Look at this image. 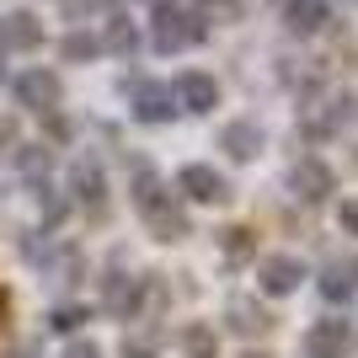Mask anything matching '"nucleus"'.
<instances>
[{
    "mask_svg": "<svg viewBox=\"0 0 358 358\" xmlns=\"http://www.w3.org/2000/svg\"><path fill=\"white\" fill-rule=\"evenodd\" d=\"M203 38H209V22L198 11L171 6V0H161L155 16H150V43H155V54H182V48H198Z\"/></svg>",
    "mask_w": 358,
    "mask_h": 358,
    "instance_id": "f257e3e1",
    "label": "nucleus"
},
{
    "mask_svg": "<svg viewBox=\"0 0 358 358\" xmlns=\"http://www.w3.org/2000/svg\"><path fill=\"white\" fill-rule=\"evenodd\" d=\"M358 129V96L353 91H327L315 107H305V134L310 139H337Z\"/></svg>",
    "mask_w": 358,
    "mask_h": 358,
    "instance_id": "f03ea898",
    "label": "nucleus"
},
{
    "mask_svg": "<svg viewBox=\"0 0 358 358\" xmlns=\"http://www.w3.org/2000/svg\"><path fill=\"white\" fill-rule=\"evenodd\" d=\"M11 91L27 113H59V102H64V80L54 70H43V64H38V70H22Z\"/></svg>",
    "mask_w": 358,
    "mask_h": 358,
    "instance_id": "7ed1b4c3",
    "label": "nucleus"
},
{
    "mask_svg": "<svg viewBox=\"0 0 358 358\" xmlns=\"http://www.w3.org/2000/svg\"><path fill=\"white\" fill-rule=\"evenodd\" d=\"M177 193H187L193 203H224V198H230V182H224L214 166L193 161V166H182V171H177Z\"/></svg>",
    "mask_w": 358,
    "mask_h": 358,
    "instance_id": "20e7f679",
    "label": "nucleus"
},
{
    "mask_svg": "<svg viewBox=\"0 0 358 358\" xmlns=\"http://www.w3.org/2000/svg\"><path fill=\"white\" fill-rule=\"evenodd\" d=\"M102 305H107L113 321H139V315H145V278H123V273H113Z\"/></svg>",
    "mask_w": 358,
    "mask_h": 358,
    "instance_id": "39448f33",
    "label": "nucleus"
},
{
    "mask_svg": "<svg viewBox=\"0 0 358 358\" xmlns=\"http://www.w3.org/2000/svg\"><path fill=\"white\" fill-rule=\"evenodd\" d=\"M289 187H294L305 203H321V198H331L337 177H331V166L321 161V155H305V161H294V171H289Z\"/></svg>",
    "mask_w": 358,
    "mask_h": 358,
    "instance_id": "423d86ee",
    "label": "nucleus"
},
{
    "mask_svg": "<svg viewBox=\"0 0 358 358\" xmlns=\"http://www.w3.org/2000/svg\"><path fill=\"white\" fill-rule=\"evenodd\" d=\"M182 107H177V91L161 86V80H145V86H134V118L139 123H171Z\"/></svg>",
    "mask_w": 358,
    "mask_h": 358,
    "instance_id": "0eeeda50",
    "label": "nucleus"
},
{
    "mask_svg": "<svg viewBox=\"0 0 358 358\" xmlns=\"http://www.w3.org/2000/svg\"><path fill=\"white\" fill-rule=\"evenodd\" d=\"M70 193H75V203H86L91 214H102V198H107V177H102V166L91 161V155H80V161L70 166Z\"/></svg>",
    "mask_w": 358,
    "mask_h": 358,
    "instance_id": "6e6552de",
    "label": "nucleus"
},
{
    "mask_svg": "<svg viewBox=\"0 0 358 358\" xmlns=\"http://www.w3.org/2000/svg\"><path fill=\"white\" fill-rule=\"evenodd\" d=\"M177 107L182 113H214L220 107V80L203 75V70H187L177 80Z\"/></svg>",
    "mask_w": 358,
    "mask_h": 358,
    "instance_id": "1a4fd4ad",
    "label": "nucleus"
},
{
    "mask_svg": "<svg viewBox=\"0 0 358 358\" xmlns=\"http://www.w3.org/2000/svg\"><path fill=\"white\" fill-rule=\"evenodd\" d=\"M348 343H353V331H348L343 315H331V321H315L310 337H305V353L310 358H343Z\"/></svg>",
    "mask_w": 358,
    "mask_h": 358,
    "instance_id": "9d476101",
    "label": "nucleus"
},
{
    "mask_svg": "<svg viewBox=\"0 0 358 358\" xmlns=\"http://www.w3.org/2000/svg\"><path fill=\"white\" fill-rule=\"evenodd\" d=\"M299 278H305L299 257H268V262L257 268V284H262V294H294Z\"/></svg>",
    "mask_w": 358,
    "mask_h": 358,
    "instance_id": "9b49d317",
    "label": "nucleus"
},
{
    "mask_svg": "<svg viewBox=\"0 0 358 358\" xmlns=\"http://www.w3.org/2000/svg\"><path fill=\"white\" fill-rule=\"evenodd\" d=\"M220 150L230 155V161H257V150H262V129H257L252 118H236L220 129Z\"/></svg>",
    "mask_w": 358,
    "mask_h": 358,
    "instance_id": "f8f14e48",
    "label": "nucleus"
},
{
    "mask_svg": "<svg viewBox=\"0 0 358 358\" xmlns=\"http://www.w3.org/2000/svg\"><path fill=\"white\" fill-rule=\"evenodd\" d=\"M145 220H150V236L155 241H182L187 230H193V224H187V209H182L171 193H166L155 209H145Z\"/></svg>",
    "mask_w": 358,
    "mask_h": 358,
    "instance_id": "ddd939ff",
    "label": "nucleus"
},
{
    "mask_svg": "<svg viewBox=\"0 0 358 358\" xmlns=\"http://www.w3.org/2000/svg\"><path fill=\"white\" fill-rule=\"evenodd\" d=\"M43 43V22L32 11H11V16H0V48L11 54V48H38Z\"/></svg>",
    "mask_w": 358,
    "mask_h": 358,
    "instance_id": "4468645a",
    "label": "nucleus"
},
{
    "mask_svg": "<svg viewBox=\"0 0 358 358\" xmlns=\"http://www.w3.org/2000/svg\"><path fill=\"white\" fill-rule=\"evenodd\" d=\"M327 16H331L327 0H284V27L299 32V38L321 32V27H327Z\"/></svg>",
    "mask_w": 358,
    "mask_h": 358,
    "instance_id": "2eb2a0df",
    "label": "nucleus"
},
{
    "mask_svg": "<svg viewBox=\"0 0 358 358\" xmlns=\"http://www.w3.org/2000/svg\"><path fill=\"white\" fill-rule=\"evenodd\" d=\"M224 321H230V331H241V337H257V331H268L273 327V315L257 305V299L236 294L230 305H224Z\"/></svg>",
    "mask_w": 358,
    "mask_h": 358,
    "instance_id": "dca6fc26",
    "label": "nucleus"
},
{
    "mask_svg": "<svg viewBox=\"0 0 358 358\" xmlns=\"http://www.w3.org/2000/svg\"><path fill=\"white\" fill-rule=\"evenodd\" d=\"M358 289V257H348V262H331L327 278H321V294L331 299V305H348Z\"/></svg>",
    "mask_w": 358,
    "mask_h": 358,
    "instance_id": "f3484780",
    "label": "nucleus"
},
{
    "mask_svg": "<svg viewBox=\"0 0 358 358\" xmlns=\"http://www.w3.org/2000/svg\"><path fill=\"white\" fill-rule=\"evenodd\" d=\"M182 353L187 358H220V337H214L209 321H187L182 327Z\"/></svg>",
    "mask_w": 358,
    "mask_h": 358,
    "instance_id": "a211bd4d",
    "label": "nucleus"
},
{
    "mask_svg": "<svg viewBox=\"0 0 358 358\" xmlns=\"http://www.w3.org/2000/svg\"><path fill=\"white\" fill-rule=\"evenodd\" d=\"M220 246L230 262H246V257H257V230L252 224H230V230H220Z\"/></svg>",
    "mask_w": 358,
    "mask_h": 358,
    "instance_id": "6ab92c4d",
    "label": "nucleus"
},
{
    "mask_svg": "<svg viewBox=\"0 0 358 358\" xmlns=\"http://www.w3.org/2000/svg\"><path fill=\"white\" fill-rule=\"evenodd\" d=\"M166 198V182L155 177V171H150V166H134V209L145 214V209H155V203H161Z\"/></svg>",
    "mask_w": 358,
    "mask_h": 358,
    "instance_id": "aec40b11",
    "label": "nucleus"
},
{
    "mask_svg": "<svg viewBox=\"0 0 358 358\" xmlns=\"http://www.w3.org/2000/svg\"><path fill=\"white\" fill-rule=\"evenodd\" d=\"M102 48H113V54H134V48H139V32H134V22H129V16H113V22H107V38H102Z\"/></svg>",
    "mask_w": 358,
    "mask_h": 358,
    "instance_id": "412c9836",
    "label": "nucleus"
},
{
    "mask_svg": "<svg viewBox=\"0 0 358 358\" xmlns=\"http://www.w3.org/2000/svg\"><path fill=\"white\" fill-rule=\"evenodd\" d=\"M59 54H64L70 64H86V59H96V54H102V38H91V32H70V38L59 43Z\"/></svg>",
    "mask_w": 358,
    "mask_h": 358,
    "instance_id": "4be33fe9",
    "label": "nucleus"
},
{
    "mask_svg": "<svg viewBox=\"0 0 358 358\" xmlns=\"http://www.w3.org/2000/svg\"><path fill=\"white\" fill-rule=\"evenodd\" d=\"M16 166H22V177H48V166H54V155H48V145H22L16 150Z\"/></svg>",
    "mask_w": 358,
    "mask_h": 358,
    "instance_id": "5701e85b",
    "label": "nucleus"
},
{
    "mask_svg": "<svg viewBox=\"0 0 358 358\" xmlns=\"http://www.w3.org/2000/svg\"><path fill=\"white\" fill-rule=\"evenodd\" d=\"M123 358H161V343L155 337H145V331H123Z\"/></svg>",
    "mask_w": 358,
    "mask_h": 358,
    "instance_id": "b1692460",
    "label": "nucleus"
},
{
    "mask_svg": "<svg viewBox=\"0 0 358 358\" xmlns=\"http://www.w3.org/2000/svg\"><path fill=\"white\" fill-rule=\"evenodd\" d=\"M80 321H91V315L80 310V305H59V310L48 315V327H54V331H75V327H80Z\"/></svg>",
    "mask_w": 358,
    "mask_h": 358,
    "instance_id": "393cba45",
    "label": "nucleus"
},
{
    "mask_svg": "<svg viewBox=\"0 0 358 358\" xmlns=\"http://www.w3.org/2000/svg\"><path fill=\"white\" fill-rule=\"evenodd\" d=\"M203 16H236L241 11V0H193Z\"/></svg>",
    "mask_w": 358,
    "mask_h": 358,
    "instance_id": "a878e982",
    "label": "nucleus"
},
{
    "mask_svg": "<svg viewBox=\"0 0 358 358\" xmlns=\"http://www.w3.org/2000/svg\"><path fill=\"white\" fill-rule=\"evenodd\" d=\"M337 224H343L348 236H358V198H348L343 209H337Z\"/></svg>",
    "mask_w": 358,
    "mask_h": 358,
    "instance_id": "bb28decb",
    "label": "nucleus"
},
{
    "mask_svg": "<svg viewBox=\"0 0 358 358\" xmlns=\"http://www.w3.org/2000/svg\"><path fill=\"white\" fill-rule=\"evenodd\" d=\"M96 6H102V0H64V16H75V22H80V16H91Z\"/></svg>",
    "mask_w": 358,
    "mask_h": 358,
    "instance_id": "cd10ccee",
    "label": "nucleus"
},
{
    "mask_svg": "<svg viewBox=\"0 0 358 358\" xmlns=\"http://www.w3.org/2000/svg\"><path fill=\"white\" fill-rule=\"evenodd\" d=\"M64 358H102V348H96V343H70Z\"/></svg>",
    "mask_w": 358,
    "mask_h": 358,
    "instance_id": "c85d7f7f",
    "label": "nucleus"
},
{
    "mask_svg": "<svg viewBox=\"0 0 358 358\" xmlns=\"http://www.w3.org/2000/svg\"><path fill=\"white\" fill-rule=\"evenodd\" d=\"M16 145V118H0V155Z\"/></svg>",
    "mask_w": 358,
    "mask_h": 358,
    "instance_id": "c756f323",
    "label": "nucleus"
},
{
    "mask_svg": "<svg viewBox=\"0 0 358 358\" xmlns=\"http://www.w3.org/2000/svg\"><path fill=\"white\" fill-rule=\"evenodd\" d=\"M6 358H38V353H32V348H16V353H6Z\"/></svg>",
    "mask_w": 358,
    "mask_h": 358,
    "instance_id": "7c9ffc66",
    "label": "nucleus"
},
{
    "mask_svg": "<svg viewBox=\"0 0 358 358\" xmlns=\"http://www.w3.org/2000/svg\"><path fill=\"white\" fill-rule=\"evenodd\" d=\"M0 80H6V48H0Z\"/></svg>",
    "mask_w": 358,
    "mask_h": 358,
    "instance_id": "2f4dec72",
    "label": "nucleus"
},
{
    "mask_svg": "<svg viewBox=\"0 0 358 358\" xmlns=\"http://www.w3.org/2000/svg\"><path fill=\"white\" fill-rule=\"evenodd\" d=\"M241 358H268V353H241Z\"/></svg>",
    "mask_w": 358,
    "mask_h": 358,
    "instance_id": "473e14b6",
    "label": "nucleus"
},
{
    "mask_svg": "<svg viewBox=\"0 0 358 358\" xmlns=\"http://www.w3.org/2000/svg\"><path fill=\"white\" fill-rule=\"evenodd\" d=\"M0 315H6V294H0Z\"/></svg>",
    "mask_w": 358,
    "mask_h": 358,
    "instance_id": "72a5a7b5",
    "label": "nucleus"
},
{
    "mask_svg": "<svg viewBox=\"0 0 358 358\" xmlns=\"http://www.w3.org/2000/svg\"><path fill=\"white\" fill-rule=\"evenodd\" d=\"M348 6H358V0H348Z\"/></svg>",
    "mask_w": 358,
    "mask_h": 358,
    "instance_id": "f704fd0d",
    "label": "nucleus"
}]
</instances>
